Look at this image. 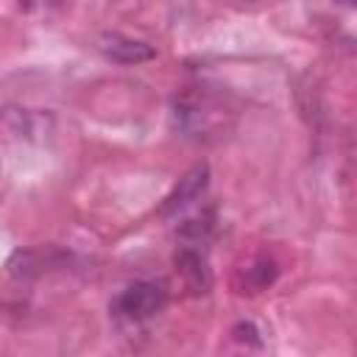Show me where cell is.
Segmentation results:
<instances>
[{"instance_id": "5", "label": "cell", "mask_w": 357, "mask_h": 357, "mask_svg": "<svg viewBox=\"0 0 357 357\" xmlns=\"http://www.w3.org/2000/svg\"><path fill=\"white\" fill-rule=\"evenodd\" d=\"M98 50L114 64H142V61L156 59V50L148 42H139L123 33H103L98 39Z\"/></svg>"}, {"instance_id": "6", "label": "cell", "mask_w": 357, "mask_h": 357, "mask_svg": "<svg viewBox=\"0 0 357 357\" xmlns=\"http://www.w3.org/2000/svg\"><path fill=\"white\" fill-rule=\"evenodd\" d=\"M67 262V257L59 251V248H53V245H47V248H20L11 259H8V268H11V273L17 276V279H36V276H42V273H47L50 268H59V265H64Z\"/></svg>"}, {"instance_id": "8", "label": "cell", "mask_w": 357, "mask_h": 357, "mask_svg": "<svg viewBox=\"0 0 357 357\" xmlns=\"http://www.w3.org/2000/svg\"><path fill=\"white\" fill-rule=\"evenodd\" d=\"M337 3H343V6H351V0H337Z\"/></svg>"}, {"instance_id": "1", "label": "cell", "mask_w": 357, "mask_h": 357, "mask_svg": "<svg viewBox=\"0 0 357 357\" xmlns=\"http://www.w3.org/2000/svg\"><path fill=\"white\" fill-rule=\"evenodd\" d=\"M234 106L206 86H187L173 100V123L181 137L195 142H212L223 137L234 123Z\"/></svg>"}, {"instance_id": "7", "label": "cell", "mask_w": 357, "mask_h": 357, "mask_svg": "<svg viewBox=\"0 0 357 357\" xmlns=\"http://www.w3.org/2000/svg\"><path fill=\"white\" fill-rule=\"evenodd\" d=\"M173 262H176V271H178V276H181V282H184V287H187L190 293H195V296L209 293V287H212V273H209L206 257H204L195 245H181V248L176 251Z\"/></svg>"}, {"instance_id": "3", "label": "cell", "mask_w": 357, "mask_h": 357, "mask_svg": "<svg viewBox=\"0 0 357 357\" xmlns=\"http://www.w3.org/2000/svg\"><path fill=\"white\" fill-rule=\"evenodd\" d=\"M276 276H279V262L265 251H254L234 265L231 287L240 296H257V293L268 290L276 282Z\"/></svg>"}, {"instance_id": "4", "label": "cell", "mask_w": 357, "mask_h": 357, "mask_svg": "<svg viewBox=\"0 0 357 357\" xmlns=\"http://www.w3.org/2000/svg\"><path fill=\"white\" fill-rule=\"evenodd\" d=\"M206 187H209V167L204 162H198L170 190V195L162 204V215H178V212L190 209L195 201H201V195L206 192Z\"/></svg>"}, {"instance_id": "2", "label": "cell", "mask_w": 357, "mask_h": 357, "mask_svg": "<svg viewBox=\"0 0 357 357\" xmlns=\"http://www.w3.org/2000/svg\"><path fill=\"white\" fill-rule=\"evenodd\" d=\"M165 304H167V290H165V284H162V282L142 279V282L128 284L120 296H114L112 312H114L117 318H126V321H148V318H153L156 312H162Z\"/></svg>"}]
</instances>
